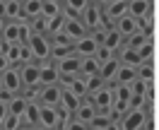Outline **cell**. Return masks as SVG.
Returning a JSON list of instances; mask_svg holds the SVG:
<instances>
[{
	"instance_id": "24",
	"label": "cell",
	"mask_w": 159,
	"mask_h": 130,
	"mask_svg": "<svg viewBox=\"0 0 159 130\" xmlns=\"http://www.w3.org/2000/svg\"><path fill=\"white\" fill-rule=\"evenodd\" d=\"M135 77H138V75H135V68H133V65H118L116 77H113L111 84H130Z\"/></svg>"
},
{
	"instance_id": "46",
	"label": "cell",
	"mask_w": 159,
	"mask_h": 130,
	"mask_svg": "<svg viewBox=\"0 0 159 130\" xmlns=\"http://www.w3.org/2000/svg\"><path fill=\"white\" fill-rule=\"evenodd\" d=\"M94 2H97L99 7H109L111 2H116V0H94Z\"/></svg>"
},
{
	"instance_id": "27",
	"label": "cell",
	"mask_w": 159,
	"mask_h": 130,
	"mask_svg": "<svg viewBox=\"0 0 159 130\" xmlns=\"http://www.w3.org/2000/svg\"><path fill=\"white\" fill-rule=\"evenodd\" d=\"M17 20H24L22 2L20 0H7V2H5V22H17Z\"/></svg>"
},
{
	"instance_id": "16",
	"label": "cell",
	"mask_w": 159,
	"mask_h": 130,
	"mask_svg": "<svg viewBox=\"0 0 159 130\" xmlns=\"http://www.w3.org/2000/svg\"><path fill=\"white\" fill-rule=\"evenodd\" d=\"M116 60H118L120 65H133V68H138L140 63H142L138 48H130V46H120L116 51Z\"/></svg>"
},
{
	"instance_id": "22",
	"label": "cell",
	"mask_w": 159,
	"mask_h": 130,
	"mask_svg": "<svg viewBox=\"0 0 159 130\" xmlns=\"http://www.w3.org/2000/svg\"><path fill=\"white\" fill-rule=\"evenodd\" d=\"M87 5H89V0H63V15L65 17H80Z\"/></svg>"
},
{
	"instance_id": "50",
	"label": "cell",
	"mask_w": 159,
	"mask_h": 130,
	"mask_svg": "<svg viewBox=\"0 0 159 130\" xmlns=\"http://www.w3.org/2000/svg\"><path fill=\"white\" fill-rule=\"evenodd\" d=\"M0 89H2V77H0Z\"/></svg>"
},
{
	"instance_id": "32",
	"label": "cell",
	"mask_w": 159,
	"mask_h": 130,
	"mask_svg": "<svg viewBox=\"0 0 159 130\" xmlns=\"http://www.w3.org/2000/svg\"><path fill=\"white\" fill-rule=\"evenodd\" d=\"M149 39H152V34H147V31H142V29H140V31H135L133 36H128L123 46H130V48H140V46H142L145 41H149Z\"/></svg>"
},
{
	"instance_id": "8",
	"label": "cell",
	"mask_w": 159,
	"mask_h": 130,
	"mask_svg": "<svg viewBox=\"0 0 159 130\" xmlns=\"http://www.w3.org/2000/svg\"><path fill=\"white\" fill-rule=\"evenodd\" d=\"M56 68H58L60 77H75V75H80V56L70 53L65 58L56 60Z\"/></svg>"
},
{
	"instance_id": "55",
	"label": "cell",
	"mask_w": 159,
	"mask_h": 130,
	"mask_svg": "<svg viewBox=\"0 0 159 130\" xmlns=\"http://www.w3.org/2000/svg\"><path fill=\"white\" fill-rule=\"evenodd\" d=\"M58 130H60V128H58Z\"/></svg>"
},
{
	"instance_id": "45",
	"label": "cell",
	"mask_w": 159,
	"mask_h": 130,
	"mask_svg": "<svg viewBox=\"0 0 159 130\" xmlns=\"http://www.w3.org/2000/svg\"><path fill=\"white\" fill-rule=\"evenodd\" d=\"M5 116H7V106H5V104H0V123L5 120Z\"/></svg>"
},
{
	"instance_id": "42",
	"label": "cell",
	"mask_w": 159,
	"mask_h": 130,
	"mask_svg": "<svg viewBox=\"0 0 159 130\" xmlns=\"http://www.w3.org/2000/svg\"><path fill=\"white\" fill-rule=\"evenodd\" d=\"M12 96H15L12 92H7V89H0V104H7V101H10Z\"/></svg>"
},
{
	"instance_id": "40",
	"label": "cell",
	"mask_w": 159,
	"mask_h": 130,
	"mask_svg": "<svg viewBox=\"0 0 159 130\" xmlns=\"http://www.w3.org/2000/svg\"><path fill=\"white\" fill-rule=\"evenodd\" d=\"M60 130H89V125H87V123H82V120H77L75 116H72L68 123H63V125H60Z\"/></svg>"
},
{
	"instance_id": "23",
	"label": "cell",
	"mask_w": 159,
	"mask_h": 130,
	"mask_svg": "<svg viewBox=\"0 0 159 130\" xmlns=\"http://www.w3.org/2000/svg\"><path fill=\"white\" fill-rule=\"evenodd\" d=\"M5 106H7V113H12V116H24V111H27V106H29V101L24 99V96H22V94H15V96H12L10 101H7V104H5Z\"/></svg>"
},
{
	"instance_id": "7",
	"label": "cell",
	"mask_w": 159,
	"mask_h": 130,
	"mask_svg": "<svg viewBox=\"0 0 159 130\" xmlns=\"http://www.w3.org/2000/svg\"><path fill=\"white\" fill-rule=\"evenodd\" d=\"M92 104H94V109H97V113H111V106H113V94H111V87L106 84V87H101L99 92H94V94H89Z\"/></svg>"
},
{
	"instance_id": "12",
	"label": "cell",
	"mask_w": 159,
	"mask_h": 130,
	"mask_svg": "<svg viewBox=\"0 0 159 130\" xmlns=\"http://www.w3.org/2000/svg\"><path fill=\"white\" fill-rule=\"evenodd\" d=\"M0 77H2V89L12 92V94H20V92H22L20 68H7L5 72H0Z\"/></svg>"
},
{
	"instance_id": "2",
	"label": "cell",
	"mask_w": 159,
	"mask_h": 130,
	"mask_svg": "<svg viewBox=\"0 0 159 130\" xmlns=\"http://www.w3.org/2000/svg\"><path fill=\"white\" fill-rule=\"evenodd\" d=\"M27 46H29L31 58L36 60V63L51 60V39L46 34H31V39L27 41Z\"/></svg>"
},
{
	"instance_id": "11",
	"label": "cell",
	"mask_w": 159,
	"mask_h": 130,
	"mask_svg": "<svg viewBox=\"0 0 159 130\" xmlns=\"http://www.w3.org/2000/svg\"><path fill=\"white\" fill-rule=\"evenodd\" d=\"M125 15H128V0H116V2H111L109 7H104V20H106L109 27H113Z\"/></svg>"
},
{
	"instance_id": "51",
	"label": "cell",
	"mask_w": 159,
	"mask_h": 130,
	"mask_svg": "<svg viewBox=\"0 0 159 130\" xmlns=\"http://www.w3.org/2000/svg\"><path fill=\"white\" fill-rule=\"evenodd\" d=\"M31 130H43V128H31Z\"/></svg>"
},
{
	"instance_id": "14",
	"label": "cell",
	"mask_w": 159,
	"mask_h": 130,
	"mask_svg": "<svg viewBox=\"0 0 159 130\" xmlns=\"http://www.w3.org/2000/svg\"><path fill=\"white\" fill-rule=\"evenodd\" d=\"M128 15L135 20H147L152 15V0H128Z\"/></svg>"
},
{
	"instance_id": "4",
	"label": "cell",
	"mask_w": 159,
	"mask_h": 130,
	"mask_svg": "<svg viewBox=\"0 0 159 130\" xmlns=\"http://www.w3.org/2000/svg\"><path fill=\"white\" fill-rule=\"evenodd\" d=\"M5 58L10 60L12 68H20L24 63H31V51L27 43H10V46H5Z\"/></svg>"
},
{
	"instance_id": "13",
	"label": "cell",
	"mask_w": 159,
	"mask_h": 130,
	"mask_svg": "<svg viewBox=\"0 0 159 130\" xmlns=\"http://www.w3.org/2000/svg\"><path fill=\"white\" fill-rule=\"evenodd\" d=\"M60 75L56 68V60H46L39 63V84H58Z\"/></svg>"
},
{
	"instance_id": "29",
	"label": "cell",
	"mask_w": 159,
	"mask_h": 130,
	"mask_svg": "<svg viewBox=\"0 0 159 130\" xmlns=\"http://www.w3.org/2000/svg\"><path fill=\"white\" fill-rule=\"evenodd\" d=\"M82 104V99L80 96H75L72 92H68V89H63V96H60V106L65 111H70L72 116H75V111H77V106Z\"/></svg>"
},
{
	"instance_id": "49",
	"label": "cell",
	"mask_w": 159,
	"mask_h": 130,
	"mask_svg": "<svg viewBox=\"0 0 159 130\" xmlns=\"http://www.w3.org/2000/svg\"><path fill=\"white\" fill-rule=\"evenodd\" d=\"M20 130H31V128H27V125H22V128H20Z\"/></svg>"
},
{
	"instance_id": "17",
	"label": "cell",
	"mask_w": 159,
	"mask_h": 130,
	"mask_svg": "<svg viewBox=\"0 0 159 130\" xmlns=\"http://www.w3.org/2000/svg\"><path fill=\"white\" fill-rule=\"evenodd\" d=\"M97 46H99V43L92 39V34H87V36H82V39L75 41L72 51H75V56H80V58H87V56H94Z\"/></svg>"
},
{
	"instance_id": "48",
	"label": "cell",
	"mask_w": 159,
	"mask_h": 130,
	"mask_svg": "<svg viewBox=\"0 0 159 130\" xmlns=\"http://www.w3.org/2000/svg\"><path fill=\"white\" fill-rule=\"evenodd\" d=\"M2 27H5V20H2V17H0V34H2Z\"/></svg>"
},
{
	"instance_id": "28",
	"label": "cell",
	"mask_w": 159,
	"mask_h": 130,
	"mask_svg": "<svg viewBox=\"0 0 159 130\" xmlns=\"http://www.w3.org/2000/svg\"><path fill=\"white\" fill-rule=\"evenodd\" d=\"M118 60L113 58V60H109V63H104V65H101L99 68V77L104 82H106V84H111V82H113V77H116V70H118Z\"/></svg>"
},
{
	"instance_id": "47",
	"label": "cell",
	"mask_w": 159,
	"mask_h": 130,
	"mask_svg": "<svg viewBox=\"0 0 159 130\" xmlns=\"http://www.w3.org/2000/svg\"><path fill=\"white\" fill-rule=\"evenodd\" d=\"M0 53H5V43H2V39H0Z\"/></svg>"
},
{
	"instance_id": "3",
	"label": "cell",
	"mask_w": 159,
	"mask_h": 130,
	"mask_svg": "<svg viewBox=\"0 0 159 130\" xmlns=\"http://www.w3.org/2000/svg\"><path fill=\"white\" fill-rule=\"evenodd\" d=\"M149 120L147 116V106H140V109H128V113L118 120L123 130H142L145 123Z\"/></svg>"
},
{
	"instance_id": "53",
	"label": "cell",
	"mask_w": 159,
	"mask_h": 130,
	"mask_svg": "<svg viewBox=\"0 0 159 130\" xmlns=\"http://www.w3.org/2000/svg\"><path fill=\"white\" fill-rule=\"evenodd\" d=\"M89 130H97V128H89Z\"/></svg>"
},
{
	"instance_id": "39",
	"label": "cell",
	"mask_w": 159,
	"mask_h": 130,
	"mask_svg": "<svg viewBox=\"0 0 159 130\" xmlns=\"http://www.w3.org/2000/svg\"><path fill=\"white\" fill-rule=\"evenodd\" d=\"M111 120H113V118H111L109 113H97V116H94V120H92V123H89V128L104 130V128H106V125H109V123H111Z\"/></svg>"
},
{
	"instance_id": "18",
	"label": "cell",
	"mask_w": 159,
	"mask_h": 130,
	"mask_svg": "<svg viewBox=\"0 0 159 130\" xmlns=\"http://www.w3.org/2000/svg\"><path fill=\"white\" fill-rule=\"evenodd\" d=\"M94 116H97V109H94V104H92L89 96H84V99H82V104L77 106V111H75V118L89 125L92 120H94Z\"/></svg>"
},
{
	"instance_id": "34",
	"label": "cell",
	"mask_w": 159,
	"mask_h": 130,
	"mask_svg": "<svg viewBox=\"0 0 159 130\" xmlns=\"http://www.w3.org/2000/svg\"><path fill=\"white\" fill-rule=\"evenodd\" d=\"M84 82H87V96L94 94V92H99L101 87H106V82L101 80L99 75H89V77H84Z\"/></svg>"
},
{
	"instance_id": "5",
	"label": "cell",
	"mask_w": 159,
	"mask_h": 130,
	"mask_svg": "<svg viewBox=\"0 0 159 130\" xmlns=\"http://www.w3.org/2000/svg\"><path fill=\"white\" fill-rule=\"evenodd\" d=\"M60 125H63L60 109H53V106H41V104H39V128H43V130H58Z\"/></svg>"
},
{
	"instance_id": "43",
	"label": "cell",
	"mask_w": 159,
	"mask_h": 130,
	"mask_svg": "<svg viewBox=\"0 0 159 130\" xmlns=\"http://www.w3.org/2000/svg\"><path fill=\"white\" fill-rule=\"evenodd\" d=\"M7 68H12V65H10V60L5 58V53H0V72H5Z\"/></svg>"
},
{
	"instance_id": "15",
	"label": "cell",
	"mask_w": 159,
	"mask_h": 130,
	"mask_svg": "<svg viewBox=\"0 0 159 130\" xmlns=\"http://www.w3.org/2000/svg\"><path fill=\"white\" fill-rule=\"evenodd\" d=\"M116 29L120 31V36L123 39H128V36H133L135 31H140V27H142V22L135 20V17H130V15H125V17H120L116 24H113Z\"/></svg>"
},
{
	"instance_id": "25",
	"label": "cell",
	"mask_w": 159,
	"mask_h": 130,
	"mask_svg": "<svg viewBox=\"0 0 159 130\" xmlns=\"http://www.w3.org/2000/svg\"><path fill=\"white\" fill-rule=\"evenodd\" d=\"M99 60L94 56H87V58H80V75L82 77H89V75H99Z\"/></svg>"
},
{
	"instance_id": "37",
	"label": "cell",
	"mask_w": 159,
	"mask_h": 130,
	"mask_svg": "<svg viewBox=\"0 0 159 130\" xmlns=\"http://www.w3.org/2000/svg\"><path fill=\"white\" fill-rule=\"evenodd\" d=\"M94 58L99 60V65H104V63H109V60L116 58V53L111 48H106V46H97V51H94Z\"/></svg>"
},
{
	"instance_id": "54",
	"label": "cell",
	"mask_w": 159,
	"mask_h": 130,
	"mask_svg": "<svg viewBox=\"0 0 159 130\" xmlns=\"http://www.w3.org/2000/svg\"><path fill=\"white\" fill-rule=\"evenodd\" d=\"M20 2H24V0H20Z\"/></svg>"
},
{
	"instance_id": "52",
	"label": "cell",
	"mask_w": 159,
	"mask_h": 130,
	"mask_svg": "<svg viewBox=\"0 0 159 130\" xmlns=\"http://www.w3.org/2000/svg\"><path fill=\"white\" fill-rule=\"evenodd\" d=\"M0 2H7V0H0Z\"/></svg>"
},
{
	"instance_id": "38",
	"label": "cell",
	"mask_w": 159,
	"mask_h": 130,
	"mask_svg": "<svg viewBox=\"0 0 159 130\" xmlns=\"http://www.w3.org/2000/svg\"><path fill=\"white\" fill-rule=\"evenodd\" d=\"M29 24H31V31H34V34H46V31H48V20H46L43 15L36 17V20H31Z\"/></svg>"
},
{
	"instance_id": "9",
	"label": "cell",
	"mask_w": 159,
	"mask_h": 130,
	"mask_svg": "<svg viewBox=\"0 0 159 130\" xmlns=\"http://www.w3.org/2000/svg\"><path fill=\"white\" fill-rule=\"evenodd\" d=\"M63 34L68 36L72 43L77 39H82V36H87L89 31H87V27L82 24V20L80 17H65V27H63Z\"/></svg>"
},
{
	"instance_id": "44",
	"label": "cell",
	"mask_w": 159,
	"mask_h": 130,
	"mask_svg": "<svg viewBox=\"0 0 159 130\" xmlns=\"http://www.w3.org/2000/svg\"><path fill=\"white\" fill-rule=\"evenodd\" d=\"M104 130H123V128H120V123H118V120H111V123H109V125H106Z\"/></svg>"
},
{
	"instance_id": "21",
	"label": "cell",
	"mask_w": 159,
	"mask_h": 130,
	"mask_svg": "<svg viewBox=\"0 0 159 130\" xmlns=\"http://www.w3.org/2000/svg\"><path fill=\"white\" fill-rule=\"evenodd\" d=\"M41 12H43V0H24L22 2V15H24V20H36L41 17Z\"/></svg>"
},
{
	"instance_id": "6",
	"label": "cell",
	"mask_w": 159,
	"mask_h": 130,
	"mask_svg": "<svg viewBox=\"0 0 159 130\" xmlns=\"http://www.w3.org/2000/svg\"><path fill=\"white\" fill-rule=\"evenodd\" d=\"M60 96H63V87L60 84H41V94H39V104L41 106H60Z\"/></svg>"
},
{
	"instance_id": "41",
	"label": "cell",
	"mask_w": 159,
	"mask_h": 130,
	"mask_svg": "<svg viewBox=\"0 0 159 130\" xmlns=\"http://www.w3.org/2000/svg\"><path fill=\"white\" fill-rule=\"evenodd\" d=\"M152 51H154V46H152V39H149V41H145V43L138 48V53H140L142 60H152Z\"/></svg>"
},
{
	"instance_id": "26",
	"label": "cell",
	"mask_w": 159,
	"mask_h": 130,
	"mask_svg": "<svg viewBox=\"0 0 159 130\" xmlns=\"http://www.w3.org/2000/svg\"><path fill=\"white\" fill-rule=\"evenodd\" d=\"M22 123L27 128H39V104L36 101H29V106H27L24 116H22Z\"/></svg>"
},
{
	"instance_id": "33",
	"label": "cell",
	"mask_w": 159,
	"mask_h": 130,
	"mask_svg": "<svg viewBox=\"0 0 159 130\" xmlns=\"http://www.w3.org/2000/svg\"><path fill=\"white\" fill-rule=\"evenodd\" d=\"M48 20V31H46V36H53V34H60L63 27H65V15L60 12L58 17H46Z\"/></svg>"
},
{
	"instance_id": "36",
	"label": "cell",
	"mask_w": 159,
	"mask_h": 130,
	"mask_svg": "<svg viewBox=\"0 0 159 130\" xmlns=\"http://www.w3.org/2000/svg\"><path fill=\"white\" fill-rule=\"evenodd\" d=\"M63 12V2H51V0H43V17H58Z\"/></svg>"
},
{
	"instance_id": "10",
	"label": "cell",
	"mask_w": 159,
	"mask_h": 130,
	"mask_svg": "<svg viewBox=\"0 0 159 130\" xmlns=\"http://www.w3.org/2000/svg\"><path fill=\"white\" fill-rule=\"evenodd\" d=\"M20 77H22V89L24 87H39V63L31 60L20 65Z\"/></svg>"
},
{
	"instance_id": "35",
	"label": "cell",
	"mask_w": 159,
	"mask_h": 130,
	"mask_svg": "<svg viewBox=\"0 0 159 130\" xmlns=\"http://www.w3.org/2000/svg\"><path fill=\"white\" fill-rule=\"evenodd\" d=\"M24 123H22V118L20 116H12V113H7L5 116V120L0 123V130H20Z\"/></svg>"
},
{
	"instance_id": "19",
	"label": "cell",
	"mask_w": 159,
	"mask_h": 130,
	"mask_svg": "<svg viewBox=\"0 0 159 130\" xmlns=\"http://www.w3.org/2000/svg\"><path fill=\"white\" fill-rule=\"evenodd\" d=\"M0 39H2L5 46H10V43H20V20H17V22H5Z\"/></svg>"
},
{
	"instance_id": "31",
	"label": "cell",
	"mask_w": 159,
	"mask_h": 130,
	"mask_svg": "<svg viewBox=\"0 0 159 130\" xmlns=\"http://www.w3.org/2000/svg\"><path fill=\"white\" fill-rule=\"evenodd\" d=\"M111 94H113V101H130L133 92H130V84H109Z\"/></svg>"
},
{
	"instance_id": "20",
	"label": "cell",
	"mask_w": 159,
	"mask_h": 130,
	"mask_svg": "<svg viewBox=\"0 0 159 130\" xmlns=\"http://www.w3.org/2000/svg\"><path fill=\"white\" fill-rule=\"evenodd\" d=\"M123 43H125V39L120 36V31L116 29V27H109V29H106V36H104V41H101V46H106V48H111L113 53H116Z\"/></svg>"
},
{
	"instance_id": "30",
	"label": "cell",
	"mask_w": 159,
	"mask_h": 130,
	"mask_svg": "<svg viewBox=\"0 0 159 130\" xmlns=\"http://www.w3.org/2000/svg\"><path fill=\"white\" fill-rule=\"evenodd\" d=\"M135 75H138V80H142V82H152V77H154L152 60H142L138 68H135Z\"/></svg>"
},
{
	"instance_id": "1",
	"label": "cell",
	"mask_w": 159,
	"mask_h": 130,
	"mask_svg": "<svg viewBox=\"0 0 159 130\" xmlns=\"http://www.w3.org/2000/svg\"><path fill=\"white\" fill-rule=\"evenodd\" d=\"M80 20H82V24L87 27V31L101 29V27H109V24H106V20H104V7H99L94 0H89V5L82 10Z\"/></svg>"
}]
</instances>
